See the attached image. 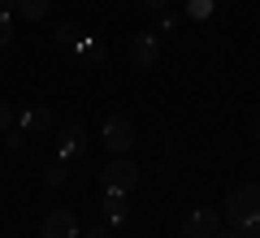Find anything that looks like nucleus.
<instances>
[{
    "instance_id": "1",
    "label": "nucleus",
    "mask_w": 260,
    "mask_h": 238,
    "mask_svg": "<svg viewBox=\"0 0 260 238\" xmlns=\"http://www.w3.org/2000/svg\"><path fill=\"white\" fill-rule=\"evenodd\" d=\"M225 221L247 238L260 234V182L230 186V195H225Z\"/></svg>"
},
{
    "instance_id": "2",
    "label": "nucleus",
    "mask_w": 260,
    "mask_h": 238,
    "mask_svg": "<svg viewBox=\"0 0 260 238\" xmlns=\"http://www.w3.org/2000/svg\"><path fill=\"white\" fill-rule=\"evenodd\" d=\"M104 147H109V156H126L135 147V121L126 113H109L104 117Z\"/></svg>"
},
{
    "instance_id": "3",
    "label": "nucleus",
    "mask_w": 260,
    "mask_h": 238,
    "mask_svg": "<svg viewBox=\"0 0 260 238\" xmlns=\"http://www.w3.org/2000/svg\"><path fill=\"white\" fill-rule=\"evenodd\" d=\"M100 186H104V191H126L130 195L135 186H139V169L130 165L126 156H113L109 165L100 169Z\"/></svg>"
},
{
    "instance_id": "4",
    "label": "nucleus",
    "mask_w": 260,
    "mask_h": 238,
    "mask_svg": "<svg viewBox=\"0 0 260 238\" xmlns=\"http://www.w3.org/2000/svg\"><path fill=\"white\" fill-rule=\"evenodd\" d=\"M160 61V44L152 30H139V35H130V65L135 70H152Z\"/></svg>"
},
{
    "instance_id": "5",
    "label": "nucleus",
    "mask_w": 260,
    "mask_h": 238,
    "mask_svg": "<svg viewBox=\"0 0 260 238\" xmlns=\"http://www.w3.org/2000/svg\"><path fill=\"white\" fill-rule=\"evenodd\" d=\"M39 234L44 238H78V217L70 208H52L39 221Z\"/></svg>"
},
{
    "instance_id": "6",
    "label": "nucleus",
    "mask_w": 260,
    "mask_h": 238,
    "mask_svg": "<svg viewBox=\"0 0 260 238\" xmlns=\"http://www.w3.org/2000/svg\"><path fill=\"white\" fill-rule=\"evenodd\" d=\"M217 229H221V217H217V208H195L191 217L182 221V238H213Z\"/></svg>"
},
{
    "instance_id": "7",
    "label": "nucleus",
    "mask_w": 260,
    "mask_h": 238,
    "mask_svg": "<svg viewBox=\"0 0 260 238\" xmlns=\"http://www.w3.org/2000/svg\"><path fill=\"white\" fill-rule=\"evenodd\" d=\"M61 143H56V156H61V160H78V156L87 152V130L83 126H61Z\"/></svg>"
},
{
    "instance_id": "8",
    "label": "nucleus",
    "mask_w": 260,
    "mask_h": 238,
    "mask_svg": "<svg viewBox=\"0 0 260 238\" xmlns=\"http://www.w3.org/2000/svg\"><path fill=\"white\" fill-rule=\"evenodd\" d=\"M130 221V203H126V191H104V225L117 229Z\"/></svg>"
},
{
    "instance_id": "9",
    "label": "nucleus",
    "mask_w": 260,
    "mask_h": 238,
    "mask_svg": "<svg viewBox=\"0 0 260 238\" xmlns=\"http://www.w3.org/2000/svg\"><path fill=\"white\" fill-rule=\"evenodd\" d=\"M22 130H26V134H48V130H52V109H48V104H30V109L22 113Z\"/></svg>"
},
{
    "instance_id": "10",
    "label": "nucleus",
    "mask_w": 260,
    "mask_h": 238,
    "mask_svg": "<svg viewBox=\"0 0 260 238\" xmlns=\"http://www.w3.org/2000/svg\"><path fill=\"white\" fill-rule=\"evenodd\" d=\"M65 178H70V160H61V156H56L52 165L44 169V182H48V186H65Z\"/></svg>"
},
{
    "instance_id": "11",
    "label": "nucleus",
    "mask_w": 260,
    "mask_h": 238,
    "mask_svg": "<svg viewBox=\"0 0 260 238\" xmlns=\"http://www.w3.org/2000/svg\"><path fill=\"white\" fill-rule=\"evenodd\" d=\"M18 13L26 22H44V13H48V0H18Z\"/></svg>"
},
{
    "instance_id": "12",
    "label": "nucleus",
    "mask_w": 260,
    "mask_h": 238,
    "mask_svg": "<svg viewBox=\"0 0 260 238\" xmlns=\"http://www.w3.org/2000/svg\"><path fill=\"white\" fill-rule=\"evenodd\" d=\"M52 39H56V44H61V48H78V39H83V35H78V26H70V22H61Z\"/></svg>"
},
{
    "instance_id": "13",
    "label": "nucleus",
    "mask_w": 260,
    "mask_h": 238,
    "mask_svg": "<svg viewBox=\"0 0 260 238\" xmlns=\"http://www.w3.org/2000/svg\"><path fill=\"white\" fill-rule=\"evenodd\" d=\"M13 44V22H9V9H0V48Z\"/></svg>"
},
{
    "instance_id": "14",
    "label": "nucleus",
    "mask_w": 260,
    "mask_h": 238,
    "mask_svg": "<svg viewBox=\"0 0 260 238\" xmlns=\"http://www.w3.org/2000/svg\"><path fill=\"white\" fill-rule=\"evenodd\" d=\"M26 139H30V134H26V130H22V126H13V130H5V143H9L13 152H18V147H26Z\"/></svg>"
},
{
    "instance_id": "15",
    "label": "nucleus",
    "mask_w": 260,
    "mask_h": 238,
    "mask_svg": "<svg viewBox=\"0 0 260 238\" xmlns=\"http://www.w3.org/2000/svg\"><path fill=\"white\" fill-rule=\"evenodd\" d=\"M78 52H83L87 61H100V44H95V39H78Z\"/></svg>"
},
{
    "instance_id": "16",
    "label": "nucleus",
    "mask_w": 260,
    "mask_h": 238,
    "mask_svg": "<svg viewBox=\"0 0 260 238\" xmlns=\"http://www.w3.org/2000/svg\"><path fill=\"white\" fill-rule=\"evenodd\" d=\"M5 130H13V109H9V100H0V134Z\"/></svg>"
},
{
    "instance_id": "17",
    "label": "nucleus",
    "mask_w": 260,
    "mask_h": 238,
    "mask_svg": "<svg viewBox=\"0 0 260 238\" xmlns=\"http://www.w3.org/2000/svg\"><path fill=\"white\" fill-rule=\"evenodd\" d=\"M87 238H113V229L109 225H95V229H87Z\"/></svg>"
},
{
    "instance_id": "18",
    "label": "nucleus",
    "mask_w": 260,
    "mask_h": 238,
    "mask_svg": "<svg viewBox=\"0 0 260 238\" xmlns=\"http://www.w3.org/2000/svg\"><path fill=\"white\" fill-rule=\"evenodd\" d=\"M191 13H195V18H204V13H208V0H191Z\"/></svg>"
},
{
    "instance_id": "19",
    "label": "nucleus",
    "mask_w": 260,
    "mask_h": 238,
    "mask_svg": "<svg viewBox=\"0 0 260 238\" xmlns=\"http://www.w3.org/2000/svg\"><path fill=\"white\" fill-rule=\"evenodd\" d=\"M213 238H247V234H239V229H217Z\"/></svg>"
},
{
    "instance_id": "20",
    "label": "nucleus",
    "mask_w": 260,
    "mask_h": 238,
    "mask_svg": "<svg viewBox=\"0 0 260 238\" xmlns=\"http://www.w3.org/2000/svg\"><path fill=\"white\" fill-rule=\"evenodd\" d=\"M143 5H148V9H156V13H165V5H169V0H143Z\"/></svg>"
},
{
    "instance_id": "21",
    "label": "nucleus",
    "mask_w": 260,
    "mask_h": 238,
    "mask_svg": "<svg viewBox=\"0 0 260 238\" xmlns=\"http://www.w3.org/2000/svg\"><path fill=\"white\" fill-rule=\"evenodd\" d=\"M251 134H256V143H260V113L251 117Z\"/></svg>"
},
{
    "instance_id": "22",
    "label": "nucleus",
    "mask_w": 260,
    "mask_h": 238,
    "mask_svg": "<svg viewBox=\"0 0 260 238\" xmlns=\"http://www.w3.org/2000/svg\"><path fill=\"white\" fill-rule=\"evenodd\" d=\"M0 9H18V0H0Z\"/></svg>"
},
{
    "instance_id": "23",
    "label": "nucleus",
    "mask_w": 260,
    "mask_h": 238,
    "mask_svg": "<svg viewBox=\"0 0 260 238\" xmlns=\"http://www.w3.org/2000/svg\"><path fill=\"white\" fill-rule=\"evenodd\" d=\"M0 238H9V234H0Z\"/></svg>"
},
{
    "instance_id": "24",
    "label": "nucleus",
    "mask_w": 260,
    "mask_h": 238,
    "mask_svg": "<svg viewBox=\"0 0 260 238\" xmlns=\"http://www.w3.org/2000/svg\"><path fill=\"white\" fill-rule=\"evenodd\" d=\"M256 238H260V234H256Z\"/></svg>"
}]
</instances>
